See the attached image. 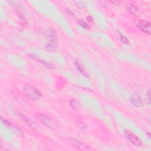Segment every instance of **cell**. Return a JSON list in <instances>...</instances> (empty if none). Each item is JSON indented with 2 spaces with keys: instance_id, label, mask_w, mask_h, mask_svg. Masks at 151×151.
Listing matches in <instances>:
<instances>
[{
  "instance_id": "6da1fadb",
  "label": "cell",
  "mask_w": 151,
  "mask_h": 151,
  "mask_svg": "<svg viewBox=\"0 0 151 151\" xmlns=\"http://www.w3.org/2000/svg\"><path fill=\"white\" fill-rule=\"evenodd\" d=\"M37 119L47 127L52 129H57L59 127L58 122L52 117L41 113H37L35 114Z\"/></svg>"
},
{
  "instance_id": "7a4b0ae2",
  "label": "cell",
  "mask_w": 151,
  "mask_h": 151,
  "mask_svg": "<svg viewBox=\"0 0 151 151\" xmlns=\"http://www.w3.org/2000/svg\"><path fill=\"white\" fill-rule=\"evenodd\" d=\"M45 37L48 43L45 45V48L47 51H54L57 48V36L52 28H49L45 32Z\"/></svg>"
},
{
  "instance_id": "3957f363",
  "label": "cell",
  "mask_w": 151,
  "mask_h": 151,
  "mask_svg": "<svg viewBox=\"0 0 151 151\" xmlns=\"http://www.w3.org/2000/svg\"><path fill=\"white\" fill-rule=\"evenodd\" d=\"M22 92L27 97L31 100H37L41 97V93L38 90L29 85L23 87Z\"/></svg>"
},
{
  "instance_id": "277c9868",
  "label": "cell",
  "mask_w": 151,
  "mask_h": 151,
  "mask_svg": "<svg viewBox=\"0 0 151 151\" xmlns=\"http://www.w3.org/2000/svg\"><path fill=\"white\" fill-rule=\"evenodd\" d=\"M124 135L125 137L133 145L136 147H141L143 145V143L140 138H139L133 132L129 130H126L124 132Z\"/></svg>"
},
{
  "instance_id": "5b68a950",
  "label": "cell",
  "mask_w": 151,
  "mask_h": 151,
  "mask_svg": "<svg viewBox=\"0 0 151 151\" xmlns=\"http://www.w3.org/2000/svg\"><path fill=\"white\" fill-rule=\"evenodd\" d=\"M134 24L136 26L143 32L150 34V24L149 21L146 20H139L136 19L134 21Z\"/></svg>"
},
{
  "instance_id": "8992f818",
  "label": "cell",
  "mask_w": 151,
  "mask_h": 151,
  "mask_svg": "<svg viewBox=\"0 0 151 151\" xmlns=\"http://www.w3.org/2000/svg\"><path fill=\"white\" fill-rule=\"evenodd\" d=\"M1 122H2V124L5 127H6L8 129H9L14 131V132L18 133L19 135H20L21 136H23V132H22V131L17 125L14 124V123H12V122L8 121L6 119H4L3 117H1Z\"/></svg>"
},
{
  "instance_id": "52a82bcc",
  "label": "cell",
  "mask_w": 151,
  "mask_h": 151,
  "mask_svg": "<svg viewBox=\"0 0 151 151\" xmlns=\"http://www.w3.org/2000/svg\"><path fill=\"white\" fill-rule=\"evenodd\" d=\"M16 114H17L18 117L21 121H22L26 124L29 126L30 127H31V128H32L34 129H35L37 127V125L35 124V122L34 121H32L31 119H29V117L26 116L25 114H24L23 113H22L19 111H17L16 112Z\"/></svg>"
},
{
  "instance_id": "ba28073f",
  "label": "cell",
  "mask_w": 151,
  "mask_h": 151,
  "mask_svg": "<svg viewBox=\"0 0 151 151\" xmlns=\"http://www.w3.org/2000/svg\"><path fill=\"white\" fill-rule=\"evenodd\" d=\"M67 140L73 146H74L75 147H76L77 148L81 149V150H89L90 149L87 147V146H86L85 144H84L83 143H82L81 142H80V140L69 137L67 138Z\"/></svg>"
},
{
  "instance_id": "9c48e42d",
  "label": "cell",
  "mask_w": 151,
  "mask_h": 151,
  "mask_svg": "<svg viewBox=\"0 0 151 151\" xmlns=\"http://www.w3.org/2000/svg\"><path fill=\"white\" fill-rule=\"evenodd\" d=\"M126 8L128 12L133 15L139 16L141 14L139 8L132 3H127L126 5Z\"/></svg>"
},
{
  "instance_id": "30bf717a",
  "label": "cell",
  "mask_w": 151,
  "mask_h": 151,
  "mask_svg": "<svg viewBox=\"0 0 151 151\" xmlns=\"http://www.w3.org/2000/svg\"><path fill=\"white\" fill-rule=\"evenodd\" d=\"M131 103L136 107H141L143 106V101L142 98L138 94H133L131 97Z\"/></svg>"
},
{
  "instance_id": "8fae6325",
  "label": "cell",
  "mask_w": 151,
  "mask_h": 151,
  "mask_svg": "<svg viewBox=\"0 0 151 151\" xmlns=\"http://www.w3.org/2000/svg\"><path fill=\"white\" fill-rule=\"evenodd\" d=\"M30 57H31L32 59L35 60H37L38 61V62H40V63H41L44 67L48 68H50V69H54L55 68V67H54V65L51 64V63H47L44 60H42L41 59H40L37 56H35L33 54H31L29 55Z\"/></svg>"
},
{
  "instance_id": "7c38bea8",
  "label": "cell",
  "mask_w": 151,
  "mask_h": 151,
  "mask_svg": "<svg viewBox=\"0 0 151 151\" xmlns=\"http://www.w3.org/2000/svg\"><path fill=\"white\" fill-rule=\"evenodd\" d=\"M116 37L117 38V39L122 43L123 44H129V41L128 40V39L124 35H123L120 31H117L116 33Z\"/></svg>"
},
{
  "instance_id": "4fadbf2b",
  "label": "cell",
  "mask_w": 151,
  "mask_h": 151,
  "mask_svg": "<svg viewBox=\"0 0 151 151\" xmlns=\"http://www.w3.org/2000/svg\"><path fill=\"white\" fill-rule=\"evenodd\" d=\"M75 65H76V67L77 68V70H78L81 74H83V76H84L88 77V74H87L86 73V72L84 70V69L82 68V67L81 66V65L80 64V63H79L77 61H76L75 62Z\"/></svg>"
},
{
  "instance_id": "5bb4252c",
  "label": "cell",
  "mask_w": 151,
  "mask_h": 151,
  "mask_svg": "<svg viewBox=\"0 0 151 151\" xmlns=\"http://www.w3.org/2000/svg\"><path fill=\"white\" fill-rule=\"evenodd\" d=\"M78 23L79 25H80L81 26H82V27H83V28H87V29H88V28H89L88 25L86 22H84L83 21L78 20Z\"/></svg>"
},
{
  "instance_id": "9a60e30c",
  "label": "cell",
  "mask_w": 151,
  "mask_h": 151,
  "mask_svg": "<svg viewBox=\"0 0 151 151\" xmlns=\"http://www.w3.org/2000/svg\"><path fill=\"white\" fill-rule=\"evenodd\" d=\"M146 98H147V102L149 104H150V90L149 89L147 93H146Z\"/></svg>"
},
{
  "instance_id": "2e32d148",
  "label": "cell",
  "mask_w": 151,
  "mask_h": 151,
  "mask_svg": "<svg viewBox=\"0 0 151 151\" xmlns=\"http://www.w3.org/2000/svg\"><path fill=\"white\" fill-rule=\"evenodd\" d=\"M86 19H87V20L88 21H89V22H92V21H93V18H92L91 16H87V18H86Z\"/></svg>"
},
{
  "instance_id": "e0dca14e",
  "label": "cell",
  "mask_w": 151,
  "mask_h": 151,
  "mask_svg": "<svg viewBox=\"0 0 151 151\" xmlns=\"http://www.w3.org/2000/svg\"><path fill=\"white\" fill-rule=\"evenodd\" d=\"M111 3L115 4V5H119V3H120V1H111Z\"/></svg>"
}]
</instances>
